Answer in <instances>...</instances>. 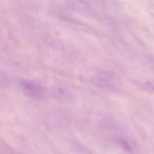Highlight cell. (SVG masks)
Returning a JSON list of instances; mask_svg holds the SVG:
<instances>
[{
    "instance_id": "1",
    "label": "cell",
    "mask_w": 154,
    "mask_h": 154,
    "mask_svg": "<svg viewBox=\"0 0 154 154\" xmlns=\"http://www.w3.org/2000/svg\"><path fill=\"white\" fill-rule=\"evenodd\" d=\"M22 90L24 94L33 99H40L43 95L42 86L37 82L28 80H22L20 81Z\"/></svg>"
},
{
    "instance_id": "2",
    "label": "cell",
    "mask_w": 154,
    "mask_h": 154,
    "mask_svg": "<svg viewBox=\"0 0 154 154\" xmlns=\"http://www.w3.org/2000/svg\"><path fill=\"white\" fill-rule=\"evenodd\" d=\"M121 144L123 145V147L125 148L126 149H127V150H130V146L127 143H126L124 141H121Z\"/></svg>"
}]
</instances>
